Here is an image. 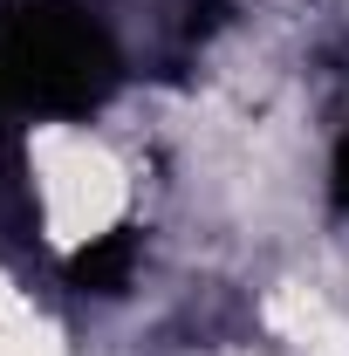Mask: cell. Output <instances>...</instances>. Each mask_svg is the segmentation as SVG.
I'll use <instances>...</instances> for the list:
<instances>
[{"label":"cell","mask_w":349,"mask_h":356,"mask_svg":"<svg viewBox=\"0 0 349 356\" xmlns=\"http://www.w3.org/2000/svg\"><path fill=\"white\" fill-rule=\"evenodd\" d=\"M267 329L302 356H349V322L315 288H302V281H281L267 295Z\"/></svg>","instance_id":"cell-2"},{"label":"cell","mask_w":349,"mask_h":356,"mask_svg":"<svg viewBox=\"0 0 349 356\" xmlns=\"http://www.w3.org/2000/svg\"><path fill=\"white\" fill-rule=\"evenodd\" d=\"M0 356H62V336L7 274H0Z\"/></svg>","instance_id":"cell-3"},{"label":"cell","mask_w":349,"mask_h":356,"mask_svg":"<svg viewBox=\"0 0 349 356\" xmlns=\"http://www.w3.org/2000/svg\"><path fill=\"white\" fill-rule=\"evenodd\" d=\"M28 172L42 192V226L55 247H89L124 220V165L96 144V137L69 131V124H42L28 137Z\"/></svg>","instance_id":"cell-1"}]
</instances>
